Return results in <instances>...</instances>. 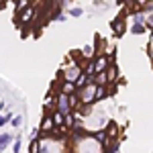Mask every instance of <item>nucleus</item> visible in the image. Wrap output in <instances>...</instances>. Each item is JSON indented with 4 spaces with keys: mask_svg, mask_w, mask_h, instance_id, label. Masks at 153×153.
Here are the masks:
<instances>
[{
    "mask_svg": "<svg viewBox=\"0 0 153 153\" xmlns=\"http://www.w3.org/2000/svg\"><path fill=\"white\" fill-rule=\"evenodd\" d=\"M74 153H104V151H102V145L96 141L92 135H84L82 139L76 141Z\"/></svg>",
    "mask_w": 153,
    "mask_h": 153,
    "instance_id": "1",
    "label": "nucleus"
},
{
    "mask_svg": "<svg viewBox=\"0 0 153 153\" xmlns=\"http://www.w3.org/2000/svg\"><path fill=\"white\" fill-rule=\"evenodd\" d=\"M55 108H57V112H61L63 117H65L68 112H71V108H70V98H68V94L59 92V94L55 96Z\"/></svg>",
    "mask_w": 153,
    "mask_h": 153,
    "instance_id": "2",
    "label": "nucleus"
},
{
    "mask_svg": "<svg viewBox=\"0 0 153 153\" xmlns=\"http://www.w3.org/2000/svg\"><path fill=\"white\" fill-rule=\"evenodd\" d=\"M108 65H110V59L106 57V55H96V59H94V74L104 71Z\"/></svg>",
    "mask_w": 153,
    "mask_h": 153,
    "instance_id": "3",
    "label": "nucleus"
},
{
    "mask_svg": "<svg viewBox=\"0 0 153 153\" xmlns=\"http://www.w3.org/2000/svg\"><path fill=\"white\" fill-rule=\"evenodd\" d=\"M80 74H82V70H80V68H78V65H71V68H68V70H65V82H76V80H78V76H80Z\"/></svg>",
    "mask_w": 153,
    "mask_h": 153,
    "instance_id": "4",
    "label": "nucleus"
},
{
    "mask_svg": "<svg viewBox=\"0 0 153 153\" xmlns=\"http://www.w3.org/2000/svg\"><path fill=\"white\" fill-rule=\"evenodd\" d=\"M33 16H35V8L27 6L25 10H21V14H19V21H21V23H29V21H33Z\"/></svg>",
    "mask_w": 153,
    "mask_h": 153,
    "instance_id": "5",
    "label": "nucleus"
},
{
    "mask_svg": "<svg viewBox=\"0 0 153 153\" xmlns=\"http://www.w3.org/2000/svg\"><path fill=\"white\" fill-rule=\"evenodd\" d=\"M123 21H125V16H118L117 21H114V23L110 25V27L114 29V33H117V37H120V35H123V31H125V23H123Z\"/></svg>",
    "mask_w": 153,
    "mask_h": 153,
    "instance_id": "6",
    "label": "nucleus"
},
{
    "mask_svg": "<svg viewBox=\"0 0 153 153\" xmlns=\"http://www.w3.org/2000/svg\"><path fill=\"white\" fill-rule=\"evenodd\" d=\"M12 139H14V137H12V135H8V133L0 135V151H4V149H6V147L12 143Z\"/></svg>",
    "mask_w": 153,
    "mask_h": 153,
    "instance_id": "7",
    "label": "nucleus"
},
{
    "mask_svg": "<svg viewBox=\"0 0 153 153\" xmlns=\"http://www.w3.org/2000/svg\"><path fill=\"white\" fill-rule=\"evenodd\" d=\"M106 94H108L106 86H96V90H94V102H96V100H102V98H106Z\"/></svg>",
    "mask_w": 153,
    "mask_h": 153,
    "instance_id": "8",
    "label": "nucleus"
},
{
    "mask_svg": "<svg viewBox=\"0 0 153 153\" xmlns=\"http://www.w3.org/2000/svg\"><path fill=\"white\" fill-rule=\"evenodd\" d=\"M51 129H53V120H51V117H45V118H43V123H41V131L49 135Z\"/></svg>",
    "mask_w": 153,
    "mask_h": 153,
    "instance_id": "9",
    "label": "nucleus"
},
{
    "mask_svg": "<svg viewBox=\"0 0 153 153\" xmlns=\"http://www.w3.org/2000/svg\"><path fill=\"white\" fill-rule=\"evenodd\" d=\"M51 120H53V127H63V114L57 112V110L51 114Z\"/></svg>",
    "mask_w": 153,
    "mask_h": 153,
    "instance_id": "10",
    "label": "nucleus"
},
{
    "mask_svg": "<svg viewBox=\"0 0 153 153\" xmlns=\"http://www.w3.org/2000/svg\"><path fill=\"white\" fill-rule=\"evenodd\" d=\"M61 92H63V94H74V92H76V86H74L71 82H63V86H61Z\"/></svg>",
    "mask_w": 153,
    "mask_h": 153,
    "instance_id": "11",
    "label": "nucleus"
},
{
    "mask_svg": "<svg viewBox=\"0 0 153 153\" xmlns=\"http://www.w3.org/2000/svg\"><path fill=\"white\" fill-rule=\"evenodd\" d=\"M131 33H133V35H143V33H145V25L135 23L133 27H131Z\"/></svg>",
    "mask_w": 153,
    "mask_h": 153,
    "instance_id": "12",
    "label": "nucleus"
},
{
    "mask_svg": "<svg viewBox=\"0 0 153 153\" xmlns=\"http://www.w3.org/2000/svg\"><path fill=\"white\" fill-rule=\"evenodd\" d=\"M27 6H29V0H19V2H16V10H19V12L25 10Z\"/></svg>",
    "mask_w": 153,
    "mask_h": 153,
    "instance_id": "13",
    "label": "nucleus"
},
{
    "mask_svg": "<svg viewBox=\"0 0 153 153\" xmlns=\"http://www.w3.org/2000/svg\"><path fill=\"white\" fill-rule=\"evenodd\" d=\"M14 153H21V137H14V147H12Z\"/></svg>",
    "mask_w": 153,
    "mask_h": 153,
    "instance_id": "14",
    "label": "nucleus"
},
{
    "mask_svg": "<svg viewBox=\"0 0 153 153\" xmlns=\"http://www.w3.org/2000/svg\"><path fill=\"white\" fill-rule=\"evenodd\" d=\"M10 125H12V127H21V125H23V117L19 114V117H14V120L10 118Z\"/></svg>",
    "mask_w": 153,
    "mask_h": 153,
    "instance_id": "15",
    "label": "nucleus"
},
{
    "mask_svg": "<svg viewBox=\"0 0 153 153\" xmlns=\"http://www.w3.org/2000/svg\"><path fill=\"white\" fill-rule=\"evenodd\" d=\"M10 118H12V114H10V112H6L4 117H0V127H4V125H6V123H8Z\"/></svg>",
    "mask_w": 153,
    "mask_h": 153,
    "instance_id": "16",
    "label": "nucleus"
},
{
    "mask_svg": "<svg viewBox=\"0 0 153 153\" xmlns=\"http://www.w3.org/2000/svg\"><path fill=\"white\" fill-rule=\"evenodd\" d=\"M82 8H71V10H70V14H71V16H82Z\"/></svg>",
    "mask_w": 153,
    "mask_h": 153,
    "instance_id": "17",
    "label": "nucleus"
},
{
    "mask_svg": "<svg viewBox=\"0 0 153 153\" xmlns=\"http://www.w3.org/2000/svg\"><path fill=\"white\" fill-rule=\"evenodd\" d=\"M84 53H86V57H92V47H86V49H84Z\"/></svg>",
    "mask_w": 153,
    "mask_h": 153,
    "instance_id": "18",
    "label": "nucleus"
},
{
    "mask_svg": "<svg viewBox=\"0 0 153 153\" xmlns=\"http://www.w3.org/2000/svg\"><path fill=\"white\" fill-rule=\"evenodd\" d=\"M2 2H4V0H0V4H2Z\"/></svg>",
    "mask_w": 153,
    "mask_h": 153,
    "instance_id": "19",
    "label": "nucleus"
},
{
    "mask_svg": "<svg viewBox=\"0 0 153 153\" xmlns=\"http://www.w3.org/2000/svg\"><path fill=\"white\" fill-rule=\"evenodd\" d=\"M129 2H133V0H129Z\"/></svg>",
    "mask_w": 153,
    "mask_h": 153,
    "instance_id": "20",
    "label": "nucleus"
}]
</instances>
